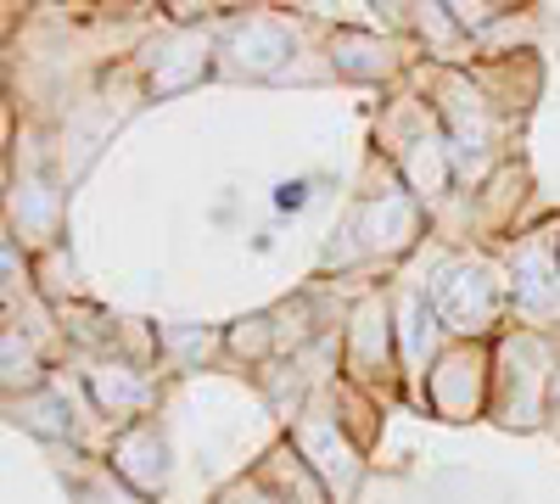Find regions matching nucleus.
I'll return each mask as SVG.
<instances>
[{
	"label": "nucleus",
	"mask_w": 560,
	"mask_h": 504,
	"mask_svg": "<svg viewBox=\"0 0 560 504\" xmlns=\"http://www.w3.org/2000/svg\"><path fill=\"white\" fill-rule=\"evenodd\" d=\"M427 297L443 319L448 342H499L516 314H510V274L493 247H448L427 269Z\"/></svg>",
	"instance_id": "nucleus-1"
},
{
	"label": "nucleus",
	"mask_w": 560,
	"mask_h": 504,
	"mask_svg": "<svg viewBox=\"0 0 560 504\" xmlns=\"http://www.w3.org/2000/svg\"><path fill=\"white\" fill-rule=\"evenodd\" d=\"M560 371V337L510 326L493 342V409L488 421L499 432H544L549 426V392Z\"/></svg>",
	"instance_id": "nucleus-2"
},
{
	"label": "nucleus",
	"mask_w": 560,
	"mask_h": 504,
	"mask_svg": "<svg viewBox=\"0 0 560 504\" xmlns=\"http://www.w3.org/2000/svg\"><path fill=\"white\" fill-rule=\"evenodd\" d=\"M438 90H432V113L448 134L454 146V163H459V179H471V186H482L488 179V163L499 152V134H504V118L493 102V90L477 79V73H459V68H438L432 73Z\"/></svg>",
	"instance_id": "nucleus-3"
},
{
	"label": "nucleus",
	"mask_w": 560,
	"mask_h": 504,
	"mask_svg": "<svg viewBox=\"0 0 560 504\" xmlns=\"http://www.w3.org/2000/svg\"><path fill=\"white\" fill-rule=\"evenodd\" d=\"M510 274V314L516 326L560 337V219L538 231H516L493 247Z\"/></svg>",
	"instance_id": "nucleus-4"
},
{
	"label": "nucleus",
	"mask_w": 560,
	"mask_h": 504,
	"mask_svg": "<svg viewBox=\"0 0 560 504\" xmlns=\"http://www.w3.org/2000/svg\"><path fill=\"white\" fill-rule=\"evenodd\" d=\"M342 382L398 398L404 364H398V326H393V286H370L342 314Z\"/></svg>",
	"instance_id": "nucleus-5"
},
{
	"label": "nucleus",
	"mask_w": 560,
	"mask_h": 504,
	"mask_svg": "<svg viewBox=\"0 0 560 504\" xmlns=\"http://www.w3.org/2000/svg\"><path fill=\"white\" fill-rule=\"evenodd\" d=\"M415 409H427L432 421H448V426L488 421V409H493V342H448L443 359L427 371V382H420Z\"/></svg>",
	"instance_id": "nucleus-6"
},
{
	"label": "nucleus",
	"mask_w": 560,
	"mask_h": 504,
	"mask_svg": "<svg viewBox=\"0 0 560 504\" xmlns=\"http://www.w3.org/2000/svg\"><path fill=\"white\" fill-rule=\"evenodd\" d=\"M287 437H292V448L303 454V466L319 477V488L331 493V504H359V493H364V482H370V454L342 432L331 398L319 392L303 415L287 426Z\"/></svg>",
	"instance_id": "nucleus-7"
},
{
	"label": "nucleus",
	"mask_w": 560,
	"mask_h": 504,
	"mask_svg": "<svg viewBox=\"0 0 560 504\" xmlns=\"http://www.w3.org/2000/svg\"><path fill=\"white\" fill-rule=\"evenodd\" d=\"M79 387H84L90 409H96V421H107V437L135 426V421H152V409H158V376L129 364V359H113V353L84 359Z\"/></svg>",
	"instance_id": "nucleus-8"
},
{
	"label": "nucleus",
	"mask_w": 560,
	"mask_h": 504,
	"mask_svg": "<svg viewBox=\"0 0 560 504\" xmlns=\"http://www.w3.org/2000/svg\"><path fill=\"white\" fill-rule=\"evenodd\" d=\"M393 326H398V364H404V398L415 403L420 382H427V371L443 359L448 348V331L443 319L427 297V286L420 281H398L393 286Z\"/></svg>",
	"instance_id": "nucleus-9"
},
{
	"label": "nucleus",
	"mask_w": 560,
	"mask_h": 504,
	"mask_svg": "<svg viewBox=\"0 0 560 504\" xmlns=\"http://www.w3.org/2000/svg\"><path fill=\"white\" fill-rule=\"evenodd\" d=\"M102 460H107L135 493H147V499H158V493L168 488V437H163L158 421H135V426L113 432V437L102 443Z\"/></svg>",
	"instance_id": "nucleus-10"
},
{
	"label": "nucleus",
	"mask_w": 560,
	"mask_h": 504,
	"mask_svg": "<svg viewBox=\"0 0 560 504\" xmlns=\"http://www.w3.org/2000/svg\"><path fill=\"white\" fill-rule=\"evenodd\" d=\"M292 28L280 23V17H247V23H236L224 34V45H219V57H230L224 62V73H247V79H269V73H280V62L292 57Z\"/></svg>",
	"instance_id": "nucleus-11"
},
{
	"label": "nucleus",
	"mask_w": 560,
	"mask_h": 504,
	"mask_svg": "<svg viewBox=\"0 0 560 504\" xmlns=\"http://www.w3.org/2000/svg\"><path fill=\"white\" fill-rule=\"evenodd\" d=\"M404 45L398 39H382L376 28H337L331 34V68L342 79H359V84H387L409 68V57H398Z\"/></svg>",
	"instance_id": "nucleus-12"
},
{
	"label": "nucleus",
	"mask_w": 560,
	"mask_h": 504,
	"mask_svg": "<svg viewBox=\"0 0 560 504\" xmlns=\"http://www.w3.org/2000/svg\"><path fill=\"white\" fill-rule=\"evenodd\" d=\"M51 454H57V471L73 504H158L147 493H135L102 454H90V448H51Z\"/></svg>",
	"instance_id": "nucleus-13"
},
{
	"label": "nucleus",
	"mask_w": 560,
	"mask_h": 504,
	"mask_svg": "<svg viewBox=\"0 0 560 504\" xmlns=\"http://www.w3.org/2000/svg\"><path fill=\"white\" fill-rule=\"evenodd\" d=\"M253 477L280 499V504H331V493L319 488V477L303 466V454L292 448V437H280L264 460L253 466Z\"/></svg>",
	"instance_id": "nucleus-14"
},
{
	"label": "nucleus",
	"mask_w": 560,
	"mask_h": 504,
	"mask_svg": "<svg viewBox=\"0 0 560 504\" xmlns=\"http://www.w3.org/2000/svg\"><path fill=\"white\" fill-rule=\"evenodd\" d=\"M0 387H7V403L12 398H28V392H39V387H51L57 376H51V364H45V353H39V342L18 326V319H7V331H0Z\"/></svg>",
	"instance_id": "nucleus-15"
},
{
	"label": "nucleus",
	"mask_w": 560,
	"mask_h": 504,
	"mask_svg": "<svg viewBox=\"0 0 560 504\" xmlns=\"http://www.w3.org/2000/svg\"><path fill=\"white\" fill-rule=\"evenodd\" d=\"M325 398H331V409H337V421H342V432L370 454L376 448V437H382V398L376 392H364V387H353V382H331L325 387Z\"/></svg>",
	"instance_id": "nucleus-16"
},
{
	"label": "nucleus",
	"mask_w": 560,
	"mask_h": 504,
	"mask_svg": "<svg viewBox=\"0 0 560 504\" xmlns=\"http://www.w3.org/2000/svg\"><path fill=\"white\" fill-rule=\"evenodd\" d=\"M224 353L242 359L247 371H269V364L280 359V331H275V314H247L236 319V326H224Z\"/></svg>",
	"instance_id": "nucleus-17"
},
{
	"label": "nucleus",
	"mask_w": 560,
	"mask_h": 504,
	"mask_svg": "<svg viewBox=\"0 0 560 504\" xmlns=\"http://www.w3.org/2000/svg\"><path fill=\"white\" fill-rule=\"evenodd\" d=\"M213 353H224V331H202V326H191V331L163 326L158 331V364H168L174 376L197 371V364H208Z\"/></svg>",
	"instance_id": "nucleus-18"
},
{
	"label": "nucleus",
	"mask_w": 560,
	"mask_h": 504,
	"mask_svg": "<svg viewBox=\"0 0 560 504\" xmlns=\"http://www.w3.org/2000/svg\"><path fill=\"white\" fill-rule=\"evenodd\" d=\"M219 504H280V499H275V493H269V488H264L253 471H247L236 488H224V499H219Z\"/></svg>",
	"instance_id": "nucleus-19"
},
{
	"label": "nucleus",
	"mask_w": 560,
	"mask_h": 504,
	"mask_svg": "<svg viewBox=\"0 0 560 504\" xmlns=\"http://www.w3.org/2000/svg\"><path fill=\"white\" fill-rule=\"evenodd\" d=\"M303 202H308V179H287V186L275 191V208H292L298 213Z\"/></svg>",
	"instance_id": "nucleus-20"
},
{
	"label": "nucleus",
	"mask_w": 560,
	"mask_h": 504,
	"mask_svg": "<svg viewBox=\"0 0 560 504\" xmlns=\"http://www.w3.org/2000/svg\"><path fill=\"white\" fill-rule=\"evenodd\" d=\"M555 443H560V371H555V392H549V426H544Z\"/></svg>",
	"instance_id": "nucleus-21"
}]
</instances>
